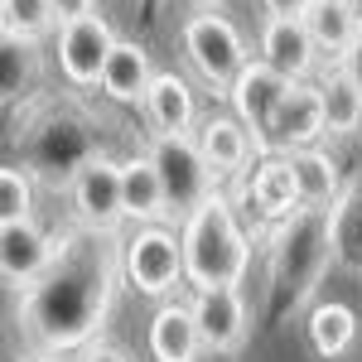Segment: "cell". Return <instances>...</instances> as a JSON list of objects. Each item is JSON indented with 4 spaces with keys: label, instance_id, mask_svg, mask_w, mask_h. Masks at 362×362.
I'll list each match as a JSON object with an SVG mask.
<instances>
[{
    "label": "cell",
    "instance_id": "obj_1",
    "mask_svg": "<svg viewBox=\"0 0 362 362\" xmlns=\"http://www.w3.org/2000/svg\"><path fill=\"white\" fill-rule=\"evenodd\" d=\"M121 242L112 232L68 227L58 237V256L44 276L29 285L15 305V329L29 358L63 362L78 358L87 343H97L112 319L116 290L126 285Z\"/></svg>",
    "mask_w": 362,
    "mask_h": 362
},
{
    "label": "cell",
    "instance_id": "obj_2",
    "mask_svg": "<svg viewBox=\"0 0 362 362\" xmlns=\"http://www.w3.org/2000/svg\"><path fill=\"white\" fill-rule=\"evenodd\" d=\"M329 266H334V223L324 208H300L295 218L271 227L266 271H271L276 309H300Z\"/></svg>",
    "mask_w": 362,
    "mask_h": 362
},
{
    "label": "cell",
    "instance_id": "obj_3",
    "mask_svg": "<svg viewBox=\"0 0 362 362\" xmlns=\"http://www.w3.org/2000/svg\"><path fill=\"white\" fill-rule=\"evenodd\" d=\"M184 242V271L194 290H218V285H242L251 271V237L237 223L232 198L213 194L203 208H194L179 223Z\"/></svg>",
    "mask_w": 362,
    "mask_h": 362
},
{
    "label": "cell",
    "instance_id": "obj_4",
    "mask_svg": "<svg viewBox=\"0 0 362 362\" xmlns=\"http://www.w3.org/2000/svg\"><path fill=\"white\" fill-rule=\"evenodd\" d=\"M179 49H184L189 73H194L208 92H218V97H227V87L237 83V73L251 63L247 34L232 25L223 10H213V5H198L194 15L184 20V29H179Z\"/></svg>",
    "mask_w": 362,
    "mask_h": 362
},
{
    "label": "cell",
    "instance_id": "obj_5",
    "mask_svg": "<svg viewBox=\"0 0 362 362\" xmlns=\"http://www.w3.org/2000/svg\"><path fill=\"white\" fill-rule=\"evenodd\" d=\"M121 266H126V285L150 300H174V290L189 285L184 242L169 227H136L121 242Z\"/></svg>",
    "mask_w": 362,
    "mask_h": 362
},
{
    "label": "cell",
    "instance_id": "obj_6",
    "mask_svg": "<svg viewBox=\"0 0 362 362\" xmlns=\"http://www.w3.org/2000/svg\"><path fill=\"white\" fill-rule=\"evenodd\" d=\"M145 150H150V160H155L160 179H165L169 208H174V218H179V223L218 194V184H223V179L208 169L203 150H198V136H150Z\"/></svg>",
    "mask_w": 362,
    "mask_h": 362
},
{
    "label": "cell",
    "instance_id": "obj_7",
    "mask_svg": "<svg viewBox=\"0 0 362 362\" xmlns=\"http://www.w3.org/2000/svg\"><path fill=\"white\" fill-rule=\"evenodd\" d=\"M68 198H73V218H78V227L121 237V223H126L121 160H112L107 150H92V155H83V160H78V169H73Z\"/></svg>",
    "mask_w": 362,
    "mask_h": 362
},
{
    "label": "cell",
    "instance_id": "obj_8",
    "mask_svg": "<svg viewBox=\"0 0 362 362\" xmlns=\"http://www.w3.org/2000/svg\"><path fill=\"white\" fill-rule=\"evenodd\" d=\"M194 319L203 334V353L208 358H232L242 353L251 338V305L242 285H218V290H194Z\"/></svg>",
    "mask_w": 362,
    "mask_h": 362
},
{
    "label": "cell",
    "instance_id": "obj_9",
    "mask_svg": "<svg viewBox=\"0 0 362 362\" xmlns=\"http://www.w3.org/2000/svg\"><path fill=\"white\" fill-rule=\"evenodd\" d=\"M116 49V29L112 20L97 10L78 25H63L58 29V73L68 87H102V68Z\"/></svg>",
    "mask_w": 362,
    "mask_h": 362
},
{
    "label": "cell",
    "instance_id": "obj_10",
    "mask_svg": "<svg viewBox=\"0 0 362 362\" xmlns=\"http://www.w3.org/2000/svg\"><path fill=\"white\" fill-rule=\"evenodd\" d=\"M324 136H329V121H324V92H319V83H295L285 92V102L276 107V116H271L261 150L266 155H295V150L319 145Z\"/></svg>",
    "mask_w": 362,
    "mask_h": 362
},
{
    "label": "cell",
    "instance_id": "obj_11",
    "mask_svg": "<svg viewBox=\"0 0 362 362\" xmlns=\"http://www.w3.org/2000/svg\"><path fill=\"white\" fill-rule=\"evenodd\" d=\"M54 256H58V237L44 232L34 218L29 223H0V276L15 295H25L54 266Z\"/></svg>",
    "mask_w": 362,
    "mask_h": 362
},
{
    "label": "cell",
    "instance_id": "obj_12",
    "mask_svg": "<svg viewBox=\"0 0 362 362\" xmlns=\"http://www.w3.org/2000/svg\"><path fill=\"white\" fill-rule=\"evenodd\" d=\"M290 87L295 83L285 73H276L266 58H251L247 68L237 73V83L227 87V107H232L237 121H247L256 140H266V126H271V116H276V107L285 102Z\"/></svg>",
    "mask_w": 362,
    "mask_h": 362
},
{
    "label": "cell",
    "instance_id": "obj_13",
    "mask_svg": "<svg viewBox=\"0 0 362 362\" xmlns=\"http://www.w3.org/2000/svg\"><path fill=\"white\" fill-rule=\"evenodd\" d=\"M256 58H266L276 73H285L290 83H309L319 73V44L309 34L305 20H261L256 34Z\"/></svg>",
    "mask_w": 362,
    "mask_h": 362
},
{
    "label": "cell",
    "instance_id": "obj_14",
    "mask_svg": "<svg viewBox=\"0 0 362 362\" xmlns=\"http://www.w3.org/2000/svg\"><path fill=\"white\" fill-rule=\"evenodd\" d=\"M194 136H198V150H203L208 169H213L218 179H237V174L251 165V155L261 150V140L251 136V126H247V121H237L232 112L203 116Z\"/></svg>",
    "mask_w": 362,
    "mask_h": 362
},
{
    "label": "cell",
    "instance_id": "obj_15",
    "mask_svg": "<svg viewBox=\"0 0 362 362\" xmlns=\"http://www.w3.org/2000/svg\"><path fill=\"white\" fill-rule=\"evenodd\" d=\"M145 348L155 362H198L203 353V334H198V319L189 300H165L155 309L150 329H145Z\"/></svg>",
    "mask_w": 362,
    "mask_h": 362
},
{
    "label": "cell",
    "instance_id": "obj_16",
    "mask_svg": "<svg viewBox=\"0 0 362 362\" xmlns=\"http://www.w3.org/2000/svg\"><path fill=\"white\" fill-rule=\"evenodd\" d=\"M121 194H126V223L165 227L169 218H174L169 194H165V179H160V169H155V160H150V150L121 160Z\"/></svg>",
    "mask_w": 362,
    "mask_h": 362
},
{
    "label": "cell",
    "instance_id": "obj_17",
    "mask_svg": "<svg viewBox=\"0 0 362 362\" xmlns=\"http://www.w3.org/2000/svg\"><path fill=\"white\" fill-rule=\"evenodd\" d=\"M155 78H160V68L150 63V49L136 44V39H116L97 92L107 102H116V107H145V92L155 87Z\"/></svg>",
    "mask_w": 362,
    "mask_h": 362
},
{
    "label": "cell",
    "instance_id": "obj_18",
    "mask_svg": "<svg viewBox=\"0 0 362 362\" xmlns=\"http://www.w3.org/2000/svg\"><path fill=\"white\" fill-rule=\"evenodd\" d=\"M247 198H251V208H256L266 223L295 218V213L305 208V194H300V179H295L290 155H266V160L256 165V174H251Z\"/></svg>",
    "mask_w": 362,
    "mask_h": 362
},
{
    "label": "cell",
    "instance_id": "obj_19",
    "mask_svg": "<svg viewBox=\"0 0 362 362\" xmlns=\"http://www.w3.org/2000/svg\"><path fill=\"white\" fill-rule=\"evenodd\" d=\"M145 121H150V131L155 136H194L198 131V97L189 78H179V73H160L155 87L145 92Z\"/></svg>",
    "mask_w": 362,
    "mask_h": 362
},
{
    "label": "cell",
    "instance_id": "obj_20",
    "mask_svg": "<svg viewBox=\"0 0 362 362\" xmlns=\"http://www.w3.org/2000/svg\"><path fill=\"white\" fill-rule=\"evenodd\" d=\"M305 338H309V353L314 358H324V362L343 358L358 343V314H353V305H343V300L314 305L309 319H305Z\"/></svg>",
    "mask_w": 362,
    "mask_h": 362
},
{
    "label": "cell",
    "instance_id": "obj_21",
    "mask_svg": "<svg viewBox=\"0 0 362 362\" xmlns=\"http://www.w3.org/2000/svg\"><path fill=\"white\" fill-rule=\"evenodd\" d=\"M305 25H309V34H314V44H319V54H329L338 63V58L358 44L362 10L358 5H343V0H314L309 15H305Z\"/></svg>",
    "mask_w": 362,
    "mask_h": 362
},
{
    "label": "cell",
    "instance_id": "obj_22",
    "mask_svg": "<svg viewBox=\"0 0 362 362\" xmlns=\"http://www.w3.org/2000/svg\"><path fill=\"white\" fill-rule=\"evenodd\" d=\"M319 92H324V121H329V136H358L362 131V92L358 83L343 73V68H329L319 78Z\"/></svg>",
    "mask_w": 362,
    "mask_h": 362
},
{
    "label": "cell",
    "instance_id": "obj_23",
    "mask_svg": "<svg viewBox=\"0 0 362 362\" xmlns=\"http://www.w3.org/2000/svg\"><path fill=\"white\" fill-rule=\"evenodd\" d=\"M0 29L10 49H29L58 29L54 0H0Z\"/></svg>",
    "mask_w": 362,
    "mask_h": 362
},
{
    "label": "cell",
    "instance_id": "obj_24",
    "mask_svg": "<svg viewBox=\"0 0 362 362\" xmlns=\"http://www.w3.org/2000/svg\"><path fill=\"white\" fill-rule=\"evenodd\" d=\"M290 165H295V179H300V194H305V208H334L338 198V165L319 150V145H309V150H295L290 155Z\"/></svg>",
    "mask_w": 362,
    "mask_h": 362
},
{
    "label": "cell",
    "instance_id": "obj_25",
    "mask_svg": "<svg viewBox=\"0 0 362 362\" xmlns=\"http://www.w3.org/2000/svg\"><path fill=\"white\" fill-rule=\"evenodd\" d=\"M329 223H334V261L343 271H358L362 276V184L348 189L329 208Z\"/></svg>",
    "mask_w": 362,
    "mask_h": 362
},
{
    "label": "cell",
    "instance_id": "obj_26",
    "mask_svg": "<svg viewBox=\"0 0 362 362\" xmlns=\"http://www.w3.org/2000/svg\"><path fill=\"white\" fill-rule=\"evenodd\" d=\"M34 218V174L25 165L0 169V223H29Z\"/></svg>",
    "mask_w": 362,
    "mask_h": 362
},
{
    "label": "cell",
    "instance_id": "obj_27",
    "mask_svg": "<svg viewBox=\"0 0 362 362\" xmlns=\"http://www.w3.org/2000/svg\"><path fill=\"white\" fill-rule=\"evenodd\" d=\"M87 15H97V0H54L58 29H63V25H78V20H87Z\"/></svg>",
    "mask_w": 362,
    "mask_h": 362
},
{
    "label": "cell",
    "instance_id": "obj_28",
    "mask_svg": "<svg viewBox=\"0 0 362 362\" xmlns=\"http://www.w3.org/2000/svg\"><path fill=\"white\" fill-rule=\"evenodd\" d=\"M78 362H136L126 348H116V343H107V338H97V343H87L83 353H78Z\"/></svg>",
    "mask_w": 362,
    "mask_h": 362
},
{
    "label": "cell",
    "instance_id": "obj_29",
    "mask_svg": "<svg viewBox=\"0 0 362 362\" xmlns=\"http://www.w3.org/2000/svg\"><path fill=\"white\" fill-rule=\"evenodd\" d=\"M309 5H314V0H261L266 20H305Z\"/></svg>",
    "mask_w": 362,
    "mask_h": 362
},
{
    "label": "cell",
    "instance_id": "obj_30",
    "mask_svg": "<svg viewBox=\"0 0 362 362\" xmlns=\"http://www.w3.org/2000/svg\"><path fill=\"white\" fill-rule=\"evenodd\" d=\"M338 68H343V73H348V78L358 83V92H362V34H358V44H353L348 54L338 58Z\"/></svg>",
    "mask_w": 362,
    "mask_h": 362
},
{
    "label": "cell",
    "instance_id": "obj_31",
    "mask_svg": "<svg viewBox=\"0 0 362 362\" xmlns=\"http://www.w3.org/2000/svg\"><path fill=\"white\" fill-rule=\"evenodd\" d=\"M198 5H213V10H218V5H223V0H198Z\"/></svg>",
    "mask_w": 362,
    "mask_h": 362
},
{
    "label": "cell",
    "instance_id": "obj_32",
    "mask_svg": "<svg viewBox=\"0 0 362 362\" xmlns=\"http://www.w3.org/2000/svg\"><path fill=\"white\" fill-rule=\"evenodd\" d=\"M343 5H362V0H343Z\"/></svg>",
    "mask_w": 362,
    "mask_h": 362
},
{
    "label": "cell",
    "instance_id": "obj_33",
    "mask_svg": "<svg viewBox=\"0 0 362 362\" xmlns=\"http://www.w3.org/2000/svg\"><path fill=\"white\" fill-rule=\"evenodd\" d=\"M29 362H44V358H29Z\"/></svg>",
    "mask_w": 362,
    "mask_h": 362
}]
</instances>
